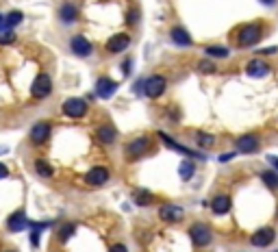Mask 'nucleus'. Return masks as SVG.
I'll list each match as a JSON object with an SVG mask.
<instances>
[{
    "instance_id": "obj_27",
    "label": "nucleus",
    "mask_w": 278,
    "mask_h": 252,
    "mask_svg": "<svg viewBox=\"0 0 278 252\" xmlns=\"http://www.w3.org/2000/svg\"><path fill=\"white\" fill-rule=\"evenodd\" d=\"M74 231H76L74 224H63L61 229H59V242H68V239L74 235Z\"/></svg>"
},
{
    "instance_id": "obj_8",
    "label": "nucleus",
    "mask_w": 278,
    "mask_h": 252,
    "mask_svg": "<svg viewBox=\"0 0 278 252\" xmlns=\"http://www.w3.org/2000/svg\"><path fill=\"white\" fill-rule=\"evenodd\" d=\"M109 170L106 167H102V165H98V167H92L90 172L85 174V181H87V185H93V187H100V185H104L106 181H109Z\"/></svg>"
},
{
    "instance_id": "obj_16",
    "label": "nucleus",
    "mask_w": 278,
    "mask_h": 252,
    "mask_svg": "<svg viewBox=\"0 0 278 252\" xmlns=\"http://www.w3.org/2000/svg\"><path fill=\"white\" fill-rule=\"evenodd\" d=\"M211 209H213V213H217V215L228 213V211H230V196H226V194H217V196L211 200Z\"/></svg>"
},
{
    "instance_id": "obj_9",
    "label": "nucleus",
    "mask_w": 278,
    "mask_h": 252,
    "mask_svg": "<svg viewBox=\"0 0 278 252\" xmlns=\"http://www.w3.org/2000/svg\"><path fill=\"white\" fill-rule=\"evenodd\" d=\"M115 92H117V83H115V81L106 79V76L98 79V83H96V96H98V98L109 100V98H113Z\"/></svg>"
},
{
    "instance_id": "obj_10",
    "label": "nucleus",
    "mask_w": 278,
    "mask_h": 252,
    "mask_svg": "<svg viewBox=\"0 0 278 252\" xmlns=\"http://www.w3.org/2000/svg\"><path fill=\"white\" fill-rule=\"evenodd\" d=\"M144 92H146V96H150V98L161 96L165 92V79L163 76H152V79L144 81Z\"/></svg>"
},
{
    "instance_id": "obj_36",
    "label": "nucleus",
    "mask_w": 278,
    "mask_h": 252,
    "mask_svg": "<svg viewBox=\"0 0 278 252\" xmlns=\"http://www.w3.org/2000/svg\"><path fill=\"white\" fill-rule=\"evenodd\" d=\"M230 159H233V152H228V154H222V157H220V161H222V163H226V161H230Z\"/></svg>"
},
{
    "instance_id": "obj_7",
    "label": "nucleus",
    "mask_w": 278,
    "mask_h": 252,
    "mask_svg": "<svg viewBox=\"0 0 278 252\" xmlns=\"http://www.w3.org/2000/svg\"><path fill=\"white\" fill-rule=\"evenodd\" d=\"M70 48H72V52L76 57H90L93 52L92 41L87 37H83V35H74L72 41H70Z\"/></svg>"
},
{
    "instance_id": "obj_17",
    "label": "nucleus",
    "mask_w": 278,
    "mask_h": 252,
    "mask_svg": "<svg viewBox=\"0 0 278 252\" xmlns=\"http://www.w3.org/2000/svg\"><path fill=\"white\" fill-rule=\"evenodd\" d=\"M246 72L250 76H254V79H259V76H265V74H270V65L263 61V59H252L250 63H248V68Z\"/></svg>"
},
{
    "instance_id": "obj_34",
    "label": "nucleus",
    "mask_w": 278,
    "mask_h": 252,
    "mask_svg": "<svg viewBox=\"0 0 278 252\" xmlns=\"http://www.w3.org/2000/svg\"><path fill=\"white\" fill-rule=\"evenodd\" d=\"M133 89H135V94H141V89H144V81H137Z\"/></svg>"
},
{
    "instance_id": "obj_13",
    "label": "nucleus",
    "mask_w": 278,
    "mask_h": 252,
    "mask_svg": "<svg viewBox=\"0 0 278 252\" xmlns=\"http://www.w3.org/2000/svg\"><path fill=\"white\" fill-rule=\"evenodd\" d=\"M128 44H131V37L128 35H124V33H117L113 35L109 41H106V50L109 52H122V50H126Z\"/></svg>"
},
{
    "instance_id": "obj_11",
    "label": "nucleus",
    "mask_w": 278,
    "mask_h": 252,
    "mask_svg": "<svg viewBox=\"0 0 278 252\" xmlns=\"http://www.w3.org/2000/svg\"><path fill=\"white\" fill-rule=\"evenodd\" d=\"M148 146H150V141H148V137H135V139L126 146V152L131 159H137L141 157V154L148 150Z\"/></svg>"
},
{
    "instance_id": "obj_2",
    "label": "nucleus",
    "mask_w": 278,
    "mask_h": 252,
    "mask_svg": "<svg viewBox=\"0 0 278 252\" xmlns=\"http://www.w3.org/2000/svg\"><path fill=\"white\" fill-rule=\"evenodd\" d=\"M50 94H52V81H50V76L46 74V72H41V74H37V79H35L33 85H31V98L44 100V98H48Z\"/></svg>"
},
{
    "instance_id": "obj_40",
    "label": "nucleus",
    "mask_w": 278,
    "mask_h": 252,
    "mask_svg": "<svg viewBox=\"0 0 278 252\" xmlns=\"http://www.w3.org/2000/svg\"><path fill=\"white\" fill-rule=\"evenodd\" d=\"M7 252H15V250H7Z\"/></svg>"
},
{
    "instance_id": "obj_6",
    "label": "nucleus",
    "mask_w": 278,
    "mask_h": 252,
    "mask_svg": "<svg viewBox=\"0 0 278 252\" xmlns=\"http://www.w3.org/2000/svg\"><path fill=\"white\" fill-rule=\"evenodd\" d=\"M189 235H191V242L196 244L198 248H200V246H206V244L211 242V237H213V235H211V229H209L206 224H202V222L193 224L191 229H189Z\"/></svg>"
},
{
    "instance_id": "obj_4",
    "label": "nucleus",
    "mask_w": 278,
    "mask_h": 252,
    "mask_svg": "<svg viewBox=\"0 0 278 252\" xmlns=\"http://www.w3.org/2000/svg\"><path fill=\"white\" fill-rule=\"evenodd\" d=\"M63 113H66L68 118H74V120H79L83 118L87 113V103L83 98H68L66 103H63Z\"/></svg>"
},
{
    "instance_id": "obj_20",
    "label": "nucleus",
    "mask_w": 278,
    "mask_h": 252,
    "mask_svg": "<svg viewBox=\"0 0 278 252\" xmlns=\"http://www.w3.org/2000/svg\"><path fill=\"white\" fill-rule=\"evenodd\" d=\"M170 37H172V41L176 46H191L193 44V39L189 37V33L183 26H174L172 31H170Z\"/></svg>"
},
{
    "instance_id": "obj_29",
    "label": "nucleus",
    "mask_w": 278,
    "mask_h": 252,
    "mask_svg": "<svg viewBox=\"0 0 278 252\" xmlns=\"http://www.w3.org/2000/svg\"><path fill=\"white\" fill-rule=\"evenodd\" d=\"M261 178H263V183L268 185V187H272V189L278 187V174L276 172H263Z\"/></svg>"
},
{
    "instance_id": "obj_33",
    "label": "nucleus",
    "mask_w": 278,
    "mask_h": 252,
    "mask_svg": "<svg viewBox=\"0 0 278 252\" xmlns=\"http://www.w3.org/2000/svg\"><path fill=\"white\" fill-rule=\"evenodd\" d=\"M7 176H9V167L4 163H0V181H4Z\"/></svg>"
},
{
    "instance_id": "obj_32",
    "label": "nucleus",
    "mask_w": 278,
    "mask_h": 252,
    "mask_svg": "<svg viewBox=\"0 0 278 252\" xmlns=\"http://www.w3.org/2000/svg\"><path fill=\"white\" fill-rule=\"evenodd\" d=\"M109 252H128V248L124 244H115V246H111Z\"/></svg>"
},
{
    "instance_id": "obj_21",
    "label": "nucleus",
    "mask_w": 278,
    "mask_h": 252,
    "mask_svg": "<svg viewBox=\"0 0 278 252\" xmlns=\"http://www.w3.org/2000/svg\"><path fill=\"white\" fill-rule=\"evenodd\" d=\"M159 137H161V139L165 141V146H168V148H172V150H176V152H181V154H189V157H200V159H202V154H196V152H191V150H189V148L181 146L179 141H174L172 137H168L165 133H159Z\"/></svg>"
},
{
    "instance_id": "obj_5",
    "label": "nucleus",
    "mask_w": 278,
    "mask_h": 252,
    "mask_svg": "<svg viewBox=\"0 0 278 252\" xmlns=\"http://www.w3.org/2000/svg\"><path fill=\"white\" fill-rule=\"evenodd\" d=\"M28 229V218H26V211L24 209H17L7 218V231L11 233H22Z\"/></svg>"
},
{
    "instance_id": "obj_18",
    "label": "nucleus",
    "mask_w": 278,
    "mask_h": 252,
    "mask_svg": "<svg viewBox=\"0 0 278 252\" xmlns=\"http://www.w3.org/2000/svg\"><path fill=\"white\" fill-rule=\"evenodd\" d=\"M96 137H98L100 143H104V146H111V143L115 141L117 133H115V128H113L111 124H102V126H100V128L96 130Z\"/></svg>"
},
{
    "instance_id": "obj_37",
    "label": "nucleus",
    "mask_w": 278,
    "mask_h": 252,
    "mask_svg": "<svg viewBox=\"0 0 278 252\" xmlns=\"http://www.w3.org/2000/svg\"><path fill=\"white\" fill-rule=\"evenodd\" d=\"M2 28H4V15L0 13V31H2Z\"/></svg>"
},
{
    "instance_id": "obj_30",
    "label": "nucleus",
    "mask_w": 278,
    "mask_h": 252,
    "mask_svg": "<svg viewBox=\"0 0 278 252\" xmlns=\"http://www.w3.org/2000/svg\"><path fill=\"white\" fill-rule=\"evenodd\" d=\"M213 135H206V133H198V143L202 148H209V146H213Z\"/></svg>"
},
{
    "instance_id": "obj_3",
    "label": "nucleus",
    "mask_w": 278,
    "mask_h": 252,
    "mask_svg": "<svg viewBox=\"0 0 278 252\" xmlns=\"http://www.w3.org/2000/svg\"><path fill=\"white\" fill-rule=\"evenodd\" d=\"M50 130H52L50 122H37V124H33L31 133H28V139H31L33 146H44L50 137Z\"/></svg>"
},
{
    "instance_id": "obj_14",
    "label": "nucleus",
    "mask_w": 278,
    "mask_h": 252,
    "mask_svg": "<svg viewBox=\"0 0 278 252\" xmlns=\"http://www.w3.org/2000/svg\"><path fill=\"white\" fill-rule=\"evenodd\" d=\"M76 17H79V7L72 2H63L61 9H59V20L63 24H74Z\"/></svg>"
},
{
    "instance_id": "obj_1",
    "label": "nucleus",
    "mask_w": 278,
    "mask_h": 252,
    "mask_svg": "<svg viewBox=\"0 0 278 252\" xmlns=\"http://www.w3.org/2000/svg\"><path fill=\"white\" fill-rule=\"evenodd\" d=\"M261 35H263V28L259 26V24H246V26H241L237 33V44L241 48H250L261 39Z\"/></svg>"
},
{
    "instance_id": "obj_24",
    "label": "nucleus",
    "mask_w": 278,
    "mask_h": 252,
    "mask_svg": "<svg viewBox=\"0 0 278 252\" xmlns=\"http://www.w3.org/2000/svg\"><path fill=\"white\" fill-rule=\"evenodd\" d=\"M204 55H206V57L226 59V57H228V48H222V46H206V48H204Z\"/></svg>"
},
{
    "instance_id": "obj_15",
    "label": "nucleus",
    "mask_w": 278,
    "mask_h": 252,
    "mask_svg": "<svg viewBox=\"0 0 278 252\" xmlns=\"http://www.w3.org/2000/svg\"><path fill=\"white\" fill-rule=\"evenodd\" d=\"M159 215H161L163 222H181L183 220V209L174 207V205H163L159 209Z\"/></svg>"
},
{
    "instance_id": "obj_22",
    "label": "nucleus",
    "mask_w": 278,
    "mask_h": 252,
    "mask_svg": "<svg viewBox=\"0 0 278 252\" xmlns=\"http://www.w3.org/2000/svg\"><path fill=\"white\" fill-rule=\"evenodd\" d=\"M35 174H37L39 178H52V174H55V170H52V165L48 163L46 159H35Z\"/></svg>"
},
{
    "instance_id": "obj_12",
    "label": "nucleus",
    "mask_w": 278,
    "mask_h": 252,
    "mask_svg": "<svg viewBox=\"0 0 278 252\" xmlns=\"http://www.w3.org/2000/svg\"><path fill=\"white\" fill-rule=\"evenodd\" d=\"M274 237H276L274 229H270V226H265V229L257 231V233H254V235H252V244L257 246V248H265V246H270L272 242H274Z\"/></svg>"
},
{
    "instance_id": "obj_31",
    "label": "nucleus",
    "mask_w": 278,
    "mask_h": 252,
    "mask_svg": "<svg viewBox=\"0 0 278 252\" xmlns=\"http://www.w3.org/2000/svg\"><path fill=\"white\" fill-rule=\"evenodd\" d=\"M198 68H200V72H204V74H209V72H215V65H213L211 61H206V59H204V61H200Z\"/></svg>"
},
{
    "instance_id": "obj_26",
    "label": "nucleus",
    "mask_w": 278,
    "mask_h": 252,
    "mask_svg": "<svg viewBox=\"0 0 278 252\" xmlns=\"http://www.w3.org/2000/svg\"><path fill=\"white\" fill-rule=\"evenodd\" d=\"M133 196H135V202H137L139 207H148V205H152V196L148 194L146 189H137Z\"/></svg>"
},
{
    "instance_id": "obj_38",
    "label": "nucleus",
    "mask_w": 278,
    "mask_h": 252,
    "mask_svg": "<svg viewBox=\"0 0 278 252\" xmlns=\"http://www.w3.org/2000/svg\"><path fill=\"white\" fill-rule=\"evenodd\" d=\"M270 161H272V163H274V167H276V172H278V159H276V157H272Z\"/></svg>"
},
{
    "instance_id": "obj_28",
    "label": "nucleus",
    "mask_w": 278,
    "mask_h": 252,
    "mask_svg": "<svg viewBox=\"0 0 278 252\" xmlns=\"http://www.w3.org/2000/svg\"><path fill=\"white\" fill-rule=\"evenodd\" d=\"M15 41V33L11 31V28H2L0 31V46H9Z\"/></svg>"
},
{
    "instance_id": "obj_39",
    "label": "nucleus",
    "mask_w": 278,
    "mask_h": 252,
    "mask_svg": "<svg viewBox=\"0 0 278 252\" xmlns=\"http://www.w3.org/2000/svg\"><path fill=\"white\" fill-rule=\"evenodd\" d=\"M261 2H263V4H274L276 0H261Z\"/></svg>"
},
{
    "instance_id": "obj_25",
    "label": "nucleus",
    "mask_w": 278,
    "mask_h": 252,
    "mask_svg": "<svg viewBox=\"0 0 278 252\" xmlns=\"http://www.w3.org/2000/svg\"><path fill=\"white\" fill-rule=\"evenodd\" d=\"M193 172H196V167H193L191 161H183L181 167H179V174H181L183 181H189V178L193 176Z\"/></svg>"
},
{
    "instance_id": "obj_23",
    "label": "nucleus",
    "mask_w": 278,
    "mask_h": 252,
    "mask_svg": "<svg viewBox=\"0 0 278 252\" xmlns=\"http://www.w3.org/2000/svg\"><path fill=\"white\" fill-rule=\"evenodd\" d=\"M22 22H24V13H22V11H9V13L4 15V28H11V31Z\"/></svg>"
},
{
    "instance_id": "obj_35",
    "label": "nucleus",
    "mask_w": 278,
    "mask_h": 252,
    "mask_svg": "<svg viewBox=\"0 0 278 252\" xmlns=\"http://www.w3.org/2000/svg\"><path fill=\"white\" fill-rule=\"evenodd\" d=\"M135 20H137V11H131L128 13V24H135Z\"/></svg>"
},
{
    "instance_id": "obj_19",
    "label": "nucleus",
    "mask_w": 278,
    "mask_h": 252,
    "mask_svg": "<svg viewBox=\"0 0 278 252\" xmlns=\"http://www.w3.org/2000/svg\"><path fill=\"white\" fill-rule=\"evenodd\" d=\"M259 148V137L257 135H244V137H239L237 139V150L239 152H254V150Z\"/></svg>"
}]
</instances>
